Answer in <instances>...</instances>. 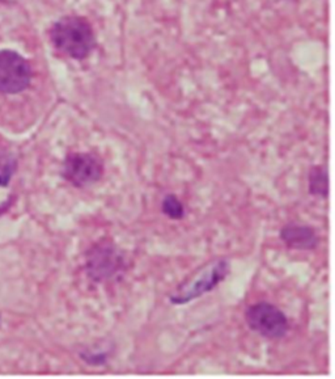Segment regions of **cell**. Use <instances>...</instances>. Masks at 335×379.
<instances>
[{
	"label": "cell",
	"mask_w": 335,
	"mask_h": 379,
	"mask_svg": "<svg viewBox=\"0 0 335 379\" xmlns=\"http://www.w3.org/2000/svg\"><path fill=\"white\" fill-rule=\"evenodd\" d=\"M231 268L230 263L224 259H220L208 265L207 268L198 276L190 285L181 287L171 297V302L173 305H186L194 299L202 297L208 291L214 290L215 287L223 282L230 275Z\"/></svg>",
	"instance_id": "4"
},
{
	"label": "cell",
	"mask_w": 335,
	"mask_h": 379,
	"mask_svg": "<svg viewBox=\"0 0 335 379\" xmlns=\"http://www.w3.org/2000/svg\"><path fill=\"white\" fill-rule=\"evenodd\" d=\"M280 239L291 250L307 251L318 244V235L311 226L287 225L280 230Z\"/></svg>",
	"instance_id": "7"
},
{
	"label": "cell",
	"mask_w": 335,
	"mask_h": 379,
	"mask_svg": "<svg viewBox=\"0 0 335 379\" xmlns=\"http://www.w3.org/2000/svg\"><path fill=\"white\" fill-rule=\"evenodd\" d=\"M50 38L54 47L65 57L84 59L96 47L91 23L81 16H66L53 25Z\"/></svg>",
	"instance_id": "1"
},
{
	"label": "cell",
	"mask_w": 335,
	"mask_h": 379,
	"mask_svg": "<svg viewBox=\"0 0 335 379\" xmlns=\"http://www.w3.org/2000/svg\"><path fill=\"white\" fill-rule=\"evenodd\" d=\"M309 193L317 197H327L329 193V176L323 166H316L309 172Z\"/></svg>",
	"instance_id": "8"
},
{
	"label": "cell",
	"mask_w": 335,
	"mask_h": 379,
	"mask_svg": "<svg viewBox=\"0 0 335 379\" xmlns=\"http://www.w3.org/2000/svg\"><path fill=\"white\" fill-rule=\"evenodd\" d=\"M245 321L249 328L268 340H277L284 337L289 331V322L283 311L277 306L261 302L248 307Z\"/></svg>",
	"instance_id": "2"
},
{
	"label": "cell",
	"mask_w": 335,
	"mask_h": 379,
	"mask_svg": "<svg viewBox=\"0 0 335 379\" xmlns=\"http://www.w3.org/2000/svg\"><path fill=\"white\" fill-rule=\"evenodd\" d=\"M123 257L110 241L94 244L87 256L88 276L96 282H103L116 276L123 269Z\"/></svg>",
	"instance_id": "5"
},
{
	"label": "cell",
	"mask_w": 335,
	"mask_h": 379,
	"mask_svg": "<svg viewBox=\"0 0 335 379\" xmlns=\"http://www.w3.org/2000/svg\"><path fill=\"white\" fill-rule=\"evenodd\" d=\"M15 171L13 161H0V185H7Z\"/></svg>",
	"instance_id": "10"
},
{
	"label": "cell",
	"mask_w": 335,
	"mask_h": 379,
	"mask_svg": "<svg viewBox=\"0 0 335 379\" xmlns=\"http://www.w3.org/2000/svg\"><path fill=\"white\" fill-rule=\"evenodd\" d=\"M162 213L174 220L185 217V207L175 195H166L164 197L162 204Z\"/></svg>",
	"instance_id": "9"
},
{
	"label": "cell",
	"mask_w": 335,
	"mask_h": 379,
	"mask_svg": "<svg viewBox=\"0 0 335 379\" xmlns=\"http://www.w3.org/2000/svg\"><path fill=\"white\" fill-rule=\"evenodd\" d=\"M104 171V163L97 155L92 152H72L65 161L63 176L74 186L85 188L100 182Z\"/></svg>",
	"instance_id": "3"
},
{
	"label": "cell",
	"mask_w": 335,
	"mask_h": 379,
	"mask_svg": "<svg viewBox=\"0 0 335 379\" xmlns=\"http://www.w3.org/2000/svg\"><path fill=\"white\" fill-rule=\"evenodd\" d=\"M31 79L32 69L25 58L11 50L0 51V92H22Z\"/></svg>",
	"instance_id": "6"
}]
</instances>
